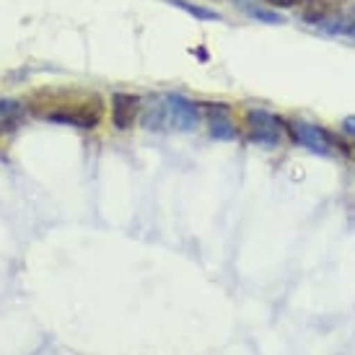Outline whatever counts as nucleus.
Instances as JSON below:
<instances>
[{
  "label": "nucleus",
  "mask_w": 355,
  "mask_h": 355,
  "mask_svg": "<svg viewBox=\"0 0 355 355\" xmlns=\"http://www.w3.org/2000/svg\"><path fill=\"white\" fill-rule=\"evenodd\" d=\"M286 122L280 114L262 107L247 109V140L265 150L280 148L286 140Z\"/></svg>",
  "instance_id": "1"
},
{
  "label": "nucleus",
  "mask_w": 355,
  "mask_h": 355,
  "mask_svg": "<svg viewBox=\"0 0 355 355\" xmlns=\"http://www.w3.org/2000/svg\"><path fill=\"white\" fill-rule=\"evenodd\" d=\"M202 117L207 119V135L213 140H236L241 135L231 107L223 101H202Z\"/></svg>",
  "instance_id": "4"
},
{
  "label": "nucleus",
  "mask_w": 355,
  "mask_h": 355,
  "mask_svg": "<svg viewBox=\"0 0 355 355\" xmlns=\"http://www.w3.org/2000/svg\"><path fill=\"white\" fill-rule=\"evenodd\" d=\"M140 107H143V99L135 96V94H114L112 101H109V114H112V125L117 130H130L140 117Z\"/></svg>",
  "instance_id": "5"
},
{
  "label": "nucleus",
  "mask_w": 355,
  "mask_h": 355,
  "mask_svg": "<svg viewBox=\"0 0 355 355\" xmlns=\"http://www.w3.org/2000/svg\"><path fill=\"white\" fill-rule=\"evenodd\" d=\"M164 99V114H166V130L189 132L202 119V101L187 99L182 94H161Z\"/></svg>",
  "instance_id": "3"
},
{
  "label": "nucleus",
  "mask_w": 355,
  "mask_h": 355,
  "mask_svg": "<svg viewBox=\"0 0 355 355\" xmlns=\"http://www.w3.org/2000/svg\"><path fill=\"white\" fill-rule=\"evenodd\" d=\"M168 3L182 10H187V13H192V16L200 21H220V13H216V10H210V8H202L198 3H187V0H168Z\"/></svg>",
  "instance_id": "10"
},
{
  "label": "nucleus",
  "mask_w": 355,
  "mask_h": 355,
  "mask_svg": "<svg viewBox=\"0 0 355 355\" xmlns=\"http://www.w3.org/2000/svg\"><path fill=\"white\" fill-rule=\"evenodd\" d=\"M286 138L293 146H301V148L314 153V156H332L335 153V132H329V130L316 125V122L288 119Z\"/></svg>",
  "instance_id": "2"
},
{
  "label": "nucleus",
  "mask_w": 355,
  "mask_h": 355,
  "mask_svg": "<svg viewBox=\"0 0 355 355\" xmlns=\"http://www.w3.org/2000/svg\"><path fill=\"white\" fill-rule=\"evenodd\" d=\"M47 119L91 130V128H96V125H99V112H86V109L80 107V109H68V112H50Z\"/></svg>",
  "instance_id": "7"
},
{
  "label": "nucleus",
  "mask_w": 355,
  "mask_h": 355,
  "mask_svg": "<svg viewBox=\"0 0 355 355\" xmlns=\"http://www.w3.org/2000/svg\"><path fill=\"white\" fill-rule=\"evenodd\" d=\"M343 132H345L347 138H353V143H355V114L343 119Z\"/></svg>",
  "instance_id": "12"
},
{
  "label": "nucleus",
  "mask_w": 355,
  "mask_h": 355,
  "mask_svg": "<svg viewBox=\"0 0 355 355\" xmlns=\"http://www.w3.org/2000/svg\"><path fill=\"white\" fill-rule=\"evenodd\" d=\"M140 125L146 130H166V114H164V99L161 96H148L143 99V107H140Z\"/></svg>",
  "instance_id": "6"
},
{
  "label": "nucleus",
  "mask_w": 355,
  "mask_h": 355,
  "mask_svg": "<svg viewBox=\"0 0 355 355\" xmlns=\"http://www.w3.org/2000/svg\"><path fill=\"white\" fill-rule=\"evenodd\" d=\"M259 3H265L275 10H301L309 0H259Z\"/></svg>",
  "instance_id": "11"
},
{
  "label": "nucleus",
  "mask_w": 355,
  "mask_h": 355,
  "mask_svg": "<svg viewBox=\"0 0 355 355\" xmlns=\"http://www.w3.org/2000/svg\"><path fill=\"white\" fill-rule=\"evenodd\" d=\"M241 10L247 13L249 19H254V21H262V24H283V16L277 13L275 8H270V6H265V3H241Z\"/></svg>",
  "instance_id": "9"
},
{
  "label": "nucleus",
  "mask_w": 355,
  "mask_h": 355,
  "mask_svg": "<svg viewBox=\"0 0 355 355\" xmlns=\"http://www.w3.org/2000/svg\"><path fill=\"white\" fill-rule=\"evenodd\" d=\"M24 119V104L16 99H0V130H13Z\"/></svg>",
  "instance_id": "8"
}]
</instances>
